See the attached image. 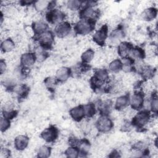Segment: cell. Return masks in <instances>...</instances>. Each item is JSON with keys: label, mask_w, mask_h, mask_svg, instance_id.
Masks as SVG:
<instances>
[{"label": "cell", "mask_w": 158, "mask_h": 158, "mask_svg": "<svg viewBox=\"0 0 158 158\" xmlns=\"http://www.w3.org/2000/svg\"><path fill=\"white\" fill-rule=\"evenodd\" d=\"M109 76L107 70L100 69L96 70L90 79L91 87L94 91L100 89L104 84H107L109 80Z\"/></svg>", "instance_id": "1"}, {"label": "cell", "mask_w": 158, "mask_h": 158, "mask_svg": "<svg viewBox=\"0 0 158 158\" xmlns=\"http://www.w3.org/2000/svg\"><path fill=\"white\" fill-rule=\"evenodd\" d=\"M95 24L96 20L93 19H82L75 23L73 30L77 34L88 35L94 29Z\"/></svg>", "instance_id": "2"}, {"label": "cell", "mask_w": 158, "mask_h": 158, "mask_svg": "<svg viewBox=\"0 0 158 158\" xmlns=\"http://www.w3.org/2000/svg\"><path fill=\"white\" fill-rule=\"evenodd\" d=\"M151 114L148 110H143L138 112L132 118L131 125L137 128H143L150 121Z\"/></svg>", "instance_id": "3"}, {"label": "cell", "mask_w": 158, "mask_h": 158, "mask_svg": "<svg viewBox=\"0 0 158 158\" xmlns=\"http://www.w3.org/2000/svg\"><path fill=\"white\" fill-rule=\"evenodd\" d=\"M35 38L39 42L40 46L44 50L50 49L52 48V44L54 41V34L52 31L48 30L40 35L36 36Z\"/></svg>", "instance_id": "4"}, {"label": "cell", "mask_w": 158, "mask_h": 158, "mask_svg": "<svg viewBox=\"0 0 158 158\" xmlns=\"http://www.w3.org/2000/svg\"><path fill=\"white\" fill-rule=\"evenodd\" d=\"M114 127L112 120L108 115H101L96 122V127L98 131L107 133L110 131Z\"/></svg>", "instance_id": "5"}, {"label": "cell", "mask_w": 158, "mask_h": 158, "mask_svg": "<svg viewBox=\"0 0 158 158\" xmlns=\"http://www.w3.org/2000/svg\"><path fill=\"white\" fill-rule=\"evenodd\" d=\"M65 17V14L57 9H52L51 10H49L46 15V20L51 24H58L63 22Z\"/></svg>", "instance_id": "6"}, {"label": "cell", "mask_w": 158, "mask_h": 158, "mask_svg": "<svg viewBox=\"0 0 158 158\" xmlns=\"http://www.w3.org/2000/svg\"><path fill=\"white\" fill-rule=\"evenodd\" d=\"M59 136L58 128L54 126L51 125L49 127L44 129L40 135V136L46 142L52 143L57 139Z\"/></svg>", "instance_id": "7"}, {"label": "cell", "mask_w": 158, "mask_h": 158, "mask_svg": "<svg viewBox=\"0 0 158 158\" xmlns=\"http://www.w3.org/2000/svg\"><path fill=\"white\" fill-rule=\"evenodd\" d=\"M108 36V26L103 25L98 30L96 31L93 36V40L99 46H104Z\"/></svg>", "instance_id": "8"}, {"label": "cell", "mask_w": 158, "mask_h": 158, "mask_svg": "<svg viewBox=\"0 0 158 158\" xmlns=\"http://www.w3.org/2000/svg\"><path fill=\"white\" fill-rule=\"evenodd\" d=\"M144 102V93L141 91H136L130 98V104L133 110H140L143 108Z\"/></svg>", "instance_id": "9"}, {"label": "cell", "mask_w": 158, "mask_h": 158, "mask_svg": "<svg viewBox=\"0 0 158 158\" xmlns=\"http://www.w3.org/2000/svg\"><path fill=\"white\" fill-rule=\"evenodd\" d=\"M99 12L98 9H94L91 5H86L80 12L79 16L81 19H88L96 20L99 17Z\"/></svg>", "instance_id": "10"}, {"label": "cell", "mask_w": 158, "mask_h": 158, "mask_svg": "<svg viewBox=\"0 0 158 158\" xmlns=\"http://www.w3.org/2000/svg\"><path fill=\"white\" fill-rule=\"evenodd\" d=\"M72 27L69 22L63 21L58 24L55 27L54 33L59 38H64L69 35Z\"/></svg>", "instance_id": "11"}, {"label": "cell", "mask_w": 158, "mask_h": 158, "mask_svg": "<svg viewBox=\"0 0 158 158\" xmlns=\"http://www.w3.org/2000/svg\"><path fill=\"white\" fill-rule=\"evenodd\" d=\"M36 59V56L35 52H25L20 57V64L22 67L28 68L35 64Z\"/></svg>", "instance_id": "12"}, {"label": "cell", "mask_w": 158, "mask_h": 158, "mask_svg": "<svg viewBox=\"0 0 158 158\" xmlns=\"http://www.w3.org/2000/svg\"><path fill=\"white\" fill-rule=\"evenodd\" d=\"M72 73L71 69L67 67H62L57 70L56 78L58 81L64 82L69 79Z\"/></svg>", "instance_id": "13"}, {"label": "cell", "mask_w": 158, "mask_h": 158, "mask_svg": "<svg viewBox=\"0 0 158 158\" xmlns=\"http://www.w3.org/2000/svg\"><path fill=\"white\" fill-rule=\"evenodd\" d=\"M48 25L43 21L38 20L33 22L31 25V28L34 32L35 35L36 36L40 35L44 32L49 30Z\"/></svg>", "instance_id": "14"}, {"label": "cell", "mask_w": 158, "mask_h": 158, "mask_svg": "<svg viewBox=\"0 0 158 158\" xmlns=\"http://www.w3.org/2000/svg\"><path fill=\"white\" fill-rule=\"evenodd\" d=\"M133 48L131 43L127 41L121 42L118 46V54L122 58L129 56L132 48Z\"/></svg>", "instance_id": "15"}, {"label": "cell", "mask_w": 158, "mask_h": 158, "mask_svg": "<svg viewBox=\"0 0 158 158\" xmlns=\"http://www.w3.org/2000/svg\"><path fill=\"white\" fill-rule=\"evenodd\" d=\"M69 114L71 117L77 122L81 121L85 117L83 106L82 105H79L73 107L70 110Z\"/></svg>", "instance_id": "16"}, {"label": "cell", "mask_w": 158, "mask_h": 158, "mask_svg": "<svg viewBox=\"0 0 158 158\" xmlns=\"http://www.w3.org/2000/svg\"><path fill=\"white\" fill-rule=\"evenodd\" d=\"M29 138L26 135H19L14 139V146L18 151L24 150L28 145Z\"/></svg>", "instance_id": "17"}, {"label": "cell", "mask_w": 158, "mask_h": 158, "mask_svg": "<svg viewBox=\"0 0 158 158\" xmlns=\"http://www.w3.org/2000/svg\"><path fill=\"white\" fill-rule=\"evenodd\" d=\"M130 95L125 94L119 96L116 99L114 107L117 110H122L125 109L130 104Z\"/></svg>", "instance_id": "18"}, {"label": "cell", "mask_w": 158, "mask_h": 158, "mask_svg": "<svg viewBox=\"0 0 158 158\" xmlns=\"http://www.w3.org/2000/svg\"><path fill=\"white\" fill-rule=\"evenodd\" d=\"M156 69L149 65H144L141 69V75L144 80H148L154 78Z\"/></svg>", "instance_id": "19"}, {"label": "cell", "mask_w": 158, "mask_h": 158, "mask_svg": "<svg viewBox=\"0 0 158 158\" xmlns=\"http://www.w3.org/2000/svg\"><path fill=\"white\" fill-rule=\"evenodd\" d=\"M157 14V10L155 7H149L144 9L141 13V17L143 20L146 21H151L154 19Z\"/></svg>", "instance_id": "20"}, {"label": "cell", "mask_w": 158, "mask_h": 158, "mask_svg": "<svg viewBox=\"0 0 158 158\" xmlns=\"http://www.w3.org/2000/svg\"><path fill=\"white\" fill-rule=\"evenodd\" d=\"M122 70L125 72H131L134 70L135 60L130 56L122 58Z\"/></svg>", "instance_id": "21"}, {"label": "cell", "mask_w": 158, "mask_h": 158, "mask_svg": "<svg viewBox=\"0 0 158 158\" xmlns=\"http://www.w3.org/2000/svg\"><path fill=\"white\" fill-rule=\"evenodd\" d=\"M17 111L16 110H13L11 104H6L4 108L2 110V115L4 117L11 120L15 118L17 115Z\"/></svg>", "instance_id": "22"}, {"label": "cell", "mask_w": 158, "mask_h": 158, "mask_svg": "<svg viewBox=\"0 0 158 158\" xmlns=\"http://www.w3.org/2000/svg\"><path fill=\"white\" fill-rule=\"evenodd\" d=\"M101 115H109L112 110V102L110 101L101 102L98 106Z\"/></svg>", "instance_id": "23"}, {"label": "cell", "mask_w": 158, "mask_h": 158, "mask_svg": "<svg viewBox=\"0 0 158 158\" xmlns=\"http://www.w3.org/2000/svg\"><path fill=\"white\" fill-rule=\"evenodd\" d=\"M15 46L14 41L10 38L4 40L1 44V49L3 52H9L12 51Z\"/></svg>", "instance_id": "24"}, {"label": "cell", "mask_w": 158, "mask_h": 158, "mask_svg": "<svg viewBox=\"0 0 158 158\" xmlns=\"http://www.w3.org/2000/svg\"><path fill=\"white\" fill-rule=\"evenodd\" d=\"M130 54H131L132 58L138 60L144 59L146 56L144 50L143 48L138 46L133 47L131 51Z\"/></svg>", "instance_id": "25"}, {"label": "cell", "mask_w": 158, "mask_h": 158, "mask_svg": "<svg viewBox=\"0 0 158 158\" xmlns=\"http://www.w3.org/2000/svg\"><path fill=\"white\" fill-rule=\"evenodd\" d=\"M14 91L20 99L25 98L28 95L29 88L25 85H21L14 87Z\"/></svg>", "instance_id": "26"}, {"label": "cell", "mask_w": 158, "mask_h": 158, "mask_svg": "<svg viewBox=\"0 0 158 158\" xmlns=\"http://www.w3.org/2000/svg\"><path fill=\"white\" fill-rule=\"evenodd\" d=\"M94 51L92 49H88L81 56V62L85 64L89 63L94 58Z\"/></svg>", "instance_id": "27"}, {"label": "cell", "mask_w": 158, "mask_h": 158, "mask_svg": "<svg viewBox=\"0 0 158 158\" xmlns=\"http://www.w3.org/2000/svg\"><path fill=\"white\" fill-rule=\"evenodd\" d=\"M85 115L86 117L91 118L94 115L96 112V109L94 104L90 102L83 106Z\"/></svg>", "instance_id": "28"}, {"label": "cell", "mask_w": 158, "mask_h": 158, "mask_svg": "<svg viewBox=\"0 0 158 158\" xmlns=\"http://www.w3.org/2000/svg\"><path fill=\"white\" fill-rule=\"evenodd\" d=\"M64 153L67 157L76 158L80 156V151L77 146H71L65 150Z\"/></svg>", "instance_id": "29"}, {"label": "cell", "mask_w": 158, "mask_h": 158, "mask_svg": "<svg viewBox=\"0 0 158 158\" xmlns=\"http://www.w3.org/2000/svg\"><path fill=\"white\" fill-rule=\"evenodd\" d=\"M109 68L110 71L114 73H117L122 70V60L116 59L113 60L109 65Z\"/></svg>", "instance_id": "30"}, {"label": "cell", "mask_w": 158, "mask_h": 158, "mask_svg": "<svg viewBox=\"0 0 158 158\" xmlns=\"http://www.w3.org/2000/svg\"><path fill=\"white\" fill-rule=\"evenodd\" d=\"M124 36V31L122 27H118L114 30L110 35V39L112 41H117Z\"/></svg>", "instance_id": "31"}, {"label": "cell", "mask_w": 158, "mask_h": 158, "mask_svg": "<svg viewBox=\"0 0 158 158\" xmlns=\"http://www.w3.org/2000/svg\"><path fill=\"white\" fill-rule=\"evenodd\" d=\"M51 153V148L47 146H41L38 151V157L41 158H46L50 156Z\"/></svg>", "instance_id": "32"}, {"label": "cell", "mask_w": 158, "mask_h": 158, "mask_svg": "<svg viewBox=\"0 0 158 158\" xmlns=\"http://www.w3.org/2000/svg\"><path fill=\"white\" fill-rule=\"evenodd\" d=\"M49 1H45V0H40V1H36L34 3V7L35 9L38 11H43L46 8L49 7Z\"/></svg>", "instance_id": "33"}, {"label": "cell", "mask_w": 158, "mask_h": 158, "mask_svg": "<svg viewBox=\"0 0 158 158\" xmlns=\"http://www.w3.org/2000/svg\"><path fill=\"white\" fill-rule=\"evenodd\" d=\"M150 108L151 111L155 114H157L158 111V99L157 97V94L156 93L152 94L151 100L150 101Z\"/></svg>", "instance_id": "34"}, {"label": "cell", "mask_w": 158, "mask_h": 158, "mask_svg": "<svg viewBox=\"0 0 158 158\" xmlns=\"http://www.w3.org/2000/svg\"><path fill=\"white\" fill-rule=\"evenodd\" d=\"M82 4V1L78 0H70L67 2V7L72 10H77L80 9Z\"/></svg>", "instance_id": "35"}, {"label": "cell", "mask_w": 158, "mask_h": 158, "mask_svg": "<svg viewBox=\"0 0 158 158\" xmlns=\"http://www.w3.org/2000/svg\"><path fill=\"white\" fill-rule=\"evenodd\" d=\"M1 124V132H4L10 127V120L2 117L0 120Z\"/></svg>", "instance_id": "36"}, {"label": "cell", "mask_w": 158, "mask_h": 158, "mask_svg": "<svg viewBox=\"0 0 158 158\" xmlns=\"http://www.w3.org/2000/svg\"><path fill=\"white\" fill-rule=\"evenodd\" d=\"M58 82L57 80L56 79V77L52 78V77H48L47 78L45 81L44 83L46 84V85L49 88H51L52 87L54 86Z\"/></svg>", "instance_id": "37"}, {"label": "cell", "mask_w": 158, "mask_h": 158, "mask_svg": "<svg viewBox=\"0 0 158 158\" xmlns=\"http://www.w3.org/2000/svg\"><path fill=\"white\" fill-rule=\"evenodd\" d=\"M10 156V151L7 148H2L1 149L0 157L1 158H7Z\"/></svg>", "instance_id": "38"}, {"label": "cell", "mask_w": 158, "mask_h": 158, "mask_svg": "<svg viewBox=\"0 0 158 158\" xmlns=\"http://www.w3.org/2000/svg\"><path fill=\"white\" fill-rule=\"evenodd\" d=\"M6 69V64L5 62V60L3 59H1L0 61V73L1 75H2L3 73L5 72Z\"/></svg>", "instance_id": "39"}, {"label": "cell", "mask_w": 158, "mask_h": 158, "mask_svg": "<svg viewBox=\"0 0 158 158\" xmlns=\"http://www.w3.org/2000/svg\"><path fill=\"white\" fill-rule=\"evenodd\" d=\"M109 157H120V155H119L118 152L116 150H114L110 153V155L109 156Z\"/></svg>", "instance_id": "40"}]
</instances>
